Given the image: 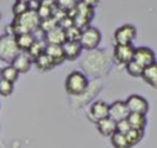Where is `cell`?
<instances>
[{
  "mask_svg": "<svg viewBox=\"0 0 157 148\" xmlns=\"http://www.w3.org/2000/svg\"><path fill=\"white\" fill-rule=\"evenodd\" d=\"M40 18L36 11L28 10L23 15L15 17L13 21L10 23L13 36L21 35V33H34L37 30H39Z\"/></svg>",
  "mask_w": 157,
  "mask_h": 148,
  "instance_id": "obj_1",
  "label": "cell"
},
{
  "mask_svg": "<svg viewBox=\"0 0 157 148\" xmlns=\"http://www.w3.org/2000/svg\"><path fill=\"white\" fill-rule=\"evenodd\" d=\"M94 2L91 1H81L77 2L76 6L67 12V16L74 20V25L81 30L90 26V22L93 17V5Z\"/></svg>",
  "mask_w": 157,
  "mask_h": 148,
  "instance_id": "obj_2",
  "label": "cell"
},
{
  "mask_svg": "<svg viewBox=\"0 0 157 148\" xmlns=\"http://www.w3.org/2000/svg\"><path fill=\"white\" fill-rule=\"evenodd\" d=\"M87 88H88V79L83 73L78 70H74L67 74L65 79V90L69 95L78 96L83 94L87 90Z\"/></svg>",
  "mask_w": 157,
  "mask_h": 148,
  "instance_id": "obj_3",
  "label": "cell"
},
{
  "mask_svg": "<svg viewBox=\"0 0 157 148\" xmlns=\"http://www.w3.org/2000/svg\"><path fill=\"white\" fill-rule=\"evenodd\" d=\"M18 54H20V49L17 48L15 36L5 35V33L0 36V59L11 63Z\"/></svg>",
  "mask_w": 157,
  "mask_h": 148,
  "instance_id": "obj_4",
  "label": "cell"
},
{
  "mask_svg": "<svg viewBox=\"0 0 157 148\" xmlns=\"http://www.w3.org/2000/svg\"><path fill=\"white\" fill-rule=\"evenodd\" d=\"M101 41H102V33L98 28L88 26L82 30L81 38H80V44L82 49L93 51L99 46Z\"/></svg>",
  "mask_w": 157,
  "mask_h": 148,
  "instance_id": "obj_5",
  "label": "cell"
},
{
  "mask_svg": "<svg viewBox=\"0 0 157 148\" xmlns=\"http://www.w3.org/2000/svg\"><path fill=\"white\" fill-rule=\"evenodd\" d=\"M137 31L135 28V26L132 25H123L120 27H118L114 32V41L115 44H131L132 41L136 38Z\"/></svg>",
  "mask_w": 157,
  "mask_h": 148,
  "instance_id": "obj_6",
  "label": "cell"
},
{
  "mask_svg": "<svg viewBox=\"0 0 157 148\" xmlns=\"http://www.w3.org/2000/svg\"><path fill=\"white\" fill-rule=\"evenodd\" d=\"M134 53H135V47L132 44H115L113 51V57L118 64L126 65L129 62L134 59Z\"/></svg>",
  "mask_w": 157,
  "mask_h": 148,
  "instance_id": "obj_7",
  "label": "cell"
},
{
  "mask_svg": "<svg viewBox=\"0 0 157 148\" xmlns=\"http://www.w3.org/2000/svg\"><path fill=\"white\" fill-rule=\"evenodd\" d=\"M125 104H126L130 113H142V115H146L148 112V109H150L148 101L144 96L136 95V94L130 95L125 100Z\"/></svg>",
  "mask_w": 157,
  "mask_h": 148,
  "instance_id": "obj_8",
  "label": "cell"
},
{
  "mask_svg": "<svg viewBox=\"0 0 157 148\" xmlns=\"http://www.w3.org/2000/svg\"><path fill=\"white\" fill-rule=\"evenodd\" d=\"M87 116H88L90 121H92L93 123H97V122L109 117V105L101 100L94 101L91 105Z\"/></svg>",
  "mask_w": 157,
  "mask_h": 148,
  "instance_id": "obj_9",
  "label": "cell"
},
{
  "mask_svg": "<svg viewBox=\"0 0 157 148\" xmlns=\"http://www.w3.org/2000/svg\"><path fill=\"white\" fill-rule=\"evenodd\" d=\"M142 68H147L151 64L156 63V53L148 47H137L135 48L134 59Z\"/></svg>",
  "mask_w": 157,
  "mask_h": 148,
  "instance_id": "obj_10",
  "label": "cell"
},
{
  "mask_svg": "<svg viewBox=\"0 0 157 148\" xmlns=\"http://www.w3.org/2000/svg\"><path fill=\"white\" fill-rule=\"evenodd\" d=\"M130 115V111L125 104V101L117 100L109 105V117L114 122H119L123 120H126Z\"/></svg>",
  "mask_w": 157,
  "mask_h": 148,
  "instance_id": "obj_11",
  "label": "cell"
},
{
  "mask_svg": "<svg viewBox=\"0 0 157 148\" xmlns=\"http://www.w3.org/2000/svg\"><path fill=\"white\" fill-rule=\"evenodd\" d=\"M44 41L47 44H59L63 46L66 42V37H65V31L61 27H56L52 31H49L48 33L44 35Z\"/></svg>",
  "mask_w": 157,
  "mask_h": 148,
  "instance_id": "obj_12",
  "label": "cell"
},
{
  "mask_svg": "<svg viewBox=\"0 0 157 148\" xmlns=\"http://www.w3.org/2000/svg\"><path fill=\"white\" fill-rule=\"evenodd\" d=\"M63 51H64L65 60H75V59L78 58V56L81 54L82 47H81L80 42L66 41V42L63 44Z\"/></svg>",
  "mask_w": 157,
  "mask_h": 148,
  "instance_id": "obj_13",
  "label": "cell"
},
{
  "mask_svg": "<svg viewBox=\"0 0 157 148\" xmlns=\"http://www.w3.org/2000/svg\"><path fill=\"white\" fill-rule=\"evenodd\" d=\"M36 36L34 33H21L15 36V41L17 44V48L20 49V52L27 53L28 49L33 46V43L36 42Z\"/></svg>",
  "mask_w": 157,
  "mask_h": 148,
  "instance_id": "obj_14",
  "label": "cell"
},
{
  "mask_svg": "<svg viewBox=\"0 0 157 148\" xmlns=\"http://www.w3.org/2000/svg\"><path fill=\"white\" fill-rule=\"evenodd\" d=\"M11 65H12L20 74H21V73H27V72L31 69L32 60H31V58L28 57L27 53L20 52V54L11 62Z\"/></svg>",
  "mask_w": 157,
  "mask_h": 148,
  "instance_id": "obj_15",
  "label": "cell"
},
{
  "mask_svg": "<svg viewBox=\"0 0 157 148\" xmlns=\"http://www.w3.org/2000/svg\"><path fill=\"white\" fill-rule=\"evenodd\" d=\"M96 127H97V131L103 137H112L117 132V122H114L110 117H107V118L97 122Z\"/></svg>",
  "mask_w": 157,
  "mask_h": 148,
  "instance_id": "obj_16",
  "label": "cell"
},
{
  "mask_svg": "<svg viewBox=\"0 0 157 148\" xmlns=\"http://www.w3.org/2000/svg\"><path fill=\"white\" fill-rule=\"evenodd\" d=\"M44 53L48 54V56L55 62L56 65L61 64V63L65 60V56H64V51H63V46H59V44H47Z\"/></svg>",
  "mask_w": 157,
  "mask_h": 148,
  "instance_id": "obj_17",
  "label": "cell"
},
{
  "mask_svg": "<svg viewBox=\"0 0 157 148\" xmlns=\"http://www.w3.org/2000/svg\"><path fill=\"white\" fill-rule=\"evenodd\" d=\"M142 79H144V81L147 83L150 86L157 89V62L144 69Z\"/></svg>",
  "mask_w": 157,
  "mask_h": 148,
  "instance_id": "obj_18",
  "label": "cell"
},
{
  "mask_svg": "<svg viewBox=\"0 0 157 148\" xmlns=\"http://www.w3.org/2000/svg\"><path fill=\"white\" fill-rule=\"evenodd\" d=\"M126 120H128V122H129V125H130V127L132 130L145 131V127L147 125L146 115H142V113H130Z\"/></svg>",
  "mask_w": 157,
  "mask_h": 148,
  "instance_id": "obj_19",
  "label": "cell"
},
{
  "mask_svg": "<svg viewBox=\"0 0 157 148\" xmlns=\"http://www.w3.org/2000/svg\"><path fill=\"white\" fill-rule=\"evenodd\" d=\"M33 63L36 64V67H37L40 72H48V70H52V69L56 65L55 62H54L48 54H45V53H43L42 56H39Z\"/></svg>",
  "mask_w": 157,
  "mask_h": 148,
  "instance_id": "obj_20",
  "label": "cell"
},
{
  "mask_svg": "<svg viewBox=\"0 0 157 148\" xmlns=\"http://www.w3.org/2000/svg\"><path fill=\"white\" fill-rule=\"evenodd\" d=\"M45 47H47V43H45L44 38L43 39H36V42L33 43V46L27 52V54L31 58V60L34 62L39 56H42L44 53V51H45Z\"/></svg>",
  "mask_w": 157,
  "mask_h": 148,
  "instance_id": "obj_21",
  "label": "cell"
},
{
  "mask_svg": "<svg viewBox=\"0 0 157 148\" xmlns=\"http://www.w3.org/2000/svg\"><path fill=\"white\" fill-rule=\"evenodd\" d=\"M18 75L20 73L10 64V65H6L1 69V78L4 80H7L10 83H15L17 79H18Z\"/></svg>",
  "mask_w": 157,
  "mask_h": 148,
  "instance_id": "obj_22",
  "label": "cell"
},
{
  "mask_svg": "<svg viewBox=\"0 0 157 148\" xmlns=\"http://www.w3.org/2000/svg\"><path fill=\"white\" fill-rule=\"evenodd\" d=\"M110 143L114 148H131L130 144L126 141L125 134H121L119 132H115L112 137H110Z\"/></svg>",
  "mask_w": 157,
  "mask_h": 148,
  "instance_id": "obj_23",
  "label": "cell"
},
{
  "mask_svg": "<svg viewBox=\"0 0 157 148\" xmlns=\"http://www.w3.org/2000/svg\"><path fill=\"white\" fill-rule=\"evenodd\" d=\"M125 137H126V141H128V143L130 144V147H134V146H136L137 143L141 142V139H142V137H144V131L132 130V128H131V130L125 134Z\"/></svg>",
  "mask_w": 157,
  "mask_h": 148,
  "instance_id": "obj_24",
  "label": "cell"
},
{
  "mask_svg": "<svg viewBox=\"0 0 157 148\" xmlns=\"http://www.w3.org/2000/svg\"><path fill=\"white\" fill-rule=\"evenodd\" d=\"M125 69H126V72H128L129 75H131L134 78H142V73H144V69L145 68H142L135 60H131V62H129L125 65Z\"/></svg>",
  "mask_w": 157,
  "mask_h": 148,
  "instance_id": "obj_25",
  "label": "cell"
},
{
  "mask_svg": "<svg viewBox=\"0 0 157 148\" xmlns=\"http://www.w3.org/2000/svg\"><path fill=\"white\" fill-rule=\"evenodd\" d=\"M65 31V37H66V41H71V42H80V38H81V33H82V30L76 27L75 25L64 30Z\"/></svg>",
  "mask_w": 157,
  "mask_h": 148,
  "instance_id": "obj_26",
  "label": "cell"
},
{
  "mask_svg": "<svg viewBox=\"0 0 157 148\" xmlns=\"http://www.w3.org/2000/svg\"><path fill=\"white\" fill-rule=\"evenodd\" d=\"M28 10H29L28 9V1H25V0H18L12 5V14H13L15 17H18V16L23 15Z\"/></svg>",
  "mask_w": 157,
  "mask_h": 148,
  "instance_id": "obj_27",
  "label": "cell"
},
{
  "mask_svg": "<svg viewBox=\"0 0 157 148\" xmlns=\"http://www.w3.org/2000/svg\"><path fill=\"white\" fill-rule=\"evenodd\" d=\"M59 26V22L54 18V17H50V18H47V20H43V21H40V25H39V30L45 35V33H48L49 31H52V30H54V28H56Z\"/></svg>",
  "mask_w": 157,
  "mask_h": 148,
  "instance_id": "obj_28",
  "label": "cell"
},
{
  "mask_svg": "<svg viewBox=\"0 0 157 148\" xmlns=\"http://www.w3.org/2000/svg\"><path fill=\"white\" fill-rule=\"evenodd\" d=\"M13 91V83L1 79L0 80V95L1 96H10Z\"/></svg>",
  "mask_w": 157,
  "mask_h": 148,
  "instance_id": "obj_29",
  "label": "cell"
},
{
  "mask_svg": "<svg viewBox=\"0 0 157 148\" xmlns=\"http://www.w3.org/2000/svg\"><path fill=\"white\" fill-rule=\"evenodd\" d=\"M130 130H131V127H130L128 120H123V121L117 122V132H119L121 134H126Z\"/></svg>",
  "mask_w": 157,
  "mask_h": 148,
  "instance_id": "obj_30",
  "label": "cell"
},
{
  "mask_svg": "<svg viewBox=\"0 0 157 148\" xmlns=\"http://www.w3.org/2000/svg\"><path fill=\"white\" fill-rule=\"evenodd\" d=\"M39 6H40V1H28V9L31 11H36L37 12Z\"/></svg>",
  "mask_w": 157,
  "mask_h": 148,
  "instance_id": "obj_31",
  "label": "cell"
},
{
  "mask_svg": "<svg viewBox=\"0 0 157 148\" xmlns=\"http://www.w3.org/2000/svg\"><path fill=\"white\" fill-rule=\"evenodd\" d=\"M2 78H1V69H0V80H1Z\"/></svg>",
  "mask_w": 157,
  "mask_h": 148,
  "instance_id": "obj_32",
  "label": "cell"
},
{
  "mask_svg": "<svg viewBox=\"0 0 157 148\" xmlns=\"http://www.w3.org/2000/svg\"><path fill=\"white\" fill-rule=\"evenodd\" d=\"M1 17H2V15H1V12H0V20H1Z\"/></svg>",
  "mask_w": 157,
  "mask_h": 148,
  "instance_id": "obj_33",
  "label": "cell"
}]
</instances>
